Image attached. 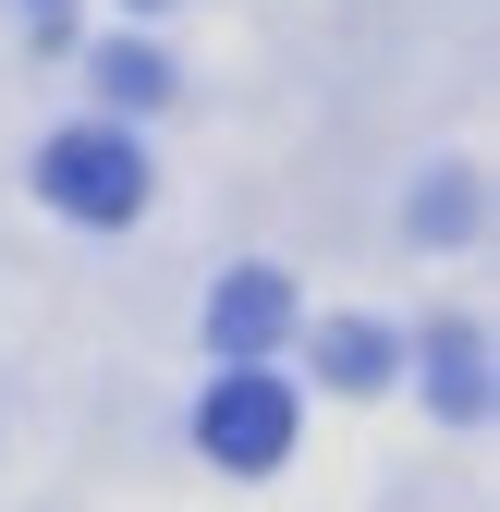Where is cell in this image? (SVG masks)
Segmentation results:
<instances>
[{
    "mask_svg": "<svg viewBox=\"0 0 500 512\" xmlns=\"http://www.w3.org/2000/svg\"><path fill=\"white\" fill-rule=\"evenodd\" d=\"M98 86H110V110H135V98H159V86H171V61L122 37V49H98Z\"/></svg>",
    "mask_w": 500,
    "mask_h": 512,
    "instance_id": "6",
    "label": "cell"
},
{
    "mask_svg": "<svg viewBox=\"0 0 500 512\" xmlns=\"http://www.w3.org/2000/svg\"><path fill=\"white\" fill-rule=\"evenodd\" d=\"M135 13H159V0H135Z\"/></svg>",
    "mask_w": 500,
    "mask_h": 512,
    "instance_id": "7",
    "label": "cell"
},
{
    "mask_svg": "<svg viewBox=\"0 0 500 512\" xmlns=\"http://www.w3.org/2000/svg\"><path fill=\"white\" fill-rule=\"evenodd\" d=\"M37 183H49V208H74V220H135L147 208V159L122 122H74V135H49L37 147Z\"/></svg>",
    "mask_w": 500,
    "mask_h": 512,
    "instance_id": "1",
    "label": "cell"
},
{
    "mask_svg": "<svg viewBox=\"0 0 500 512\" xmlns=\"http://www.w3.org/2000/svg\"><path fill=\"white\" fill-rule=\"evenodd\" d=\"M196 439H208V464H232V476H269L281 452H293V391L269 366H232L220 391L196 403Z\"/></svg>",
    "mask_w": 500,
    "mask_h": 512,
    "instance_id": "2",
    "label": "cell"
},
{
    "mask_svg": "<svg viewBox=\"0 0 500 512\" xmlns=\"http://www.w3.org/2000/svg\"><path fill=\"white\" fill-rule=\"evenodd\" d=\"M318 378H330V391H379V378H391V330L330 317V330H318Z\"/></svg>",
    "mask_w": 500,
    "mask_h": 512,
    "instance_id": "4",
    "label": "cell"
},
{
    "mask_svg": "<svg viewBox=\"0 0 500 512\" xmlns=\"http://www.w3.org/2000/svg\"><path fill=\"white\" fill-rule=\"evenodd\" d=\"M476 354H488L476 330H452L440 354H427V403H440V415H488V366Z\"/></svg>",
    "mask_w": 500,
    "mask_h": 512,
    "instance_id": "5",
    "label": "cell"
},
{
    "mask_svg": "<svg viewBox=\"0 0 500 512\" xmlns=\"http://www.w3.org/2000/svg\"><path fill=\"white\" fill-rule=\"evenodd\" d=\"M281 330H293V293H281V269H244V281H220V293H208V342H220L232 366H257Z\"/></svg>",
    "mask_w": 500,
    "mask_h": 512,
    "instance_id": "3",
    "label": "cell"
}]
</instances>
